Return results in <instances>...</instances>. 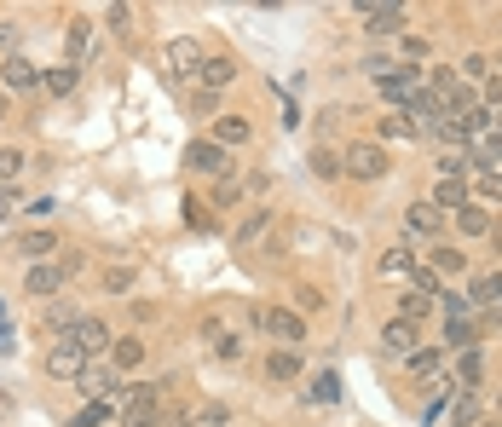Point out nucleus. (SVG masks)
<instances>
[{
  "mask_svg": "<svg viewBox=\"0 0 502 427\" xmlns=\"http://www.w3.org/2000/svg\"><path fill=\"white\" fill-rule=\"evenodd\" d=\"M156 422H162V387L156 381L121 387V427H156Z\"/></svg>",
  "mask_w": 502,
  "mask_h": 427,
  "instance_id": "nucleus-1",
  "label": "nucleus"
},
{
  "mask_svg": "<svg viewBox=\"0 0 502 427\" xmlns=\"http://www.w3.org/2000/svg\"><path fill=\"white\" fill-rule=\"evenodd\" d=\"M255 324L272 336V347H307V318H300L295 306H255Z\"/></svg>",
  "mask_w": 502,
  "mask_h": 427,
  "instance_id": "nucleus-2",
  "label": "nucleus"
},
{
  "mask_svg": "<svg viewBox=\"0 0 502 427\" xmlns=\"http://www.w3.org/2000/svg\"><path fill=\"white\" fill-rule=\"evenodd\" d=\"M340 168H347L352 179H382L392 162H387V144H370V139H358V144H347V156H340Z\"/></svg>",
  "mask_w": 502,
  "mask_h": 427,
  "instance_id": "nucleus-3",
  "label": "nucleus"
},
{
  "mask_svg": "<svg viewBox=\"0 0 502 427\" xmlns=\"http://www.w3.org/2000/svg\"><path fill=\"white\" fill-rule=\"evenodd\" d=\"M185 168H191V174H220V179H225L237 162H231V151H220L214 139H191V144H185ZM231 179H237V174H231Z\"/></svg>",
  "mask_w": 502,
  "mask_h": 427,
  "instance_id": "nucleus-4",
  "label": "nucleus"
},
{
  "mask_svg": "<svg viewBox=\"0 0 502 427\" xmlns=\"http://www.w3.org/2000/svg\"><path fill=\"white\" fill-rule=\"evenodd\" d=\"M81 369H87V352L69 341V336H58L47 347V376L52 381H81Z\"/></svg>",
  "mask_w": 502,
  "mask_h": 427,
  "instance_id": "nucleus-5",
  "label": "nucleus"
},
{
  "mask_svg": "<svg viewBox=\"0 0 502 427\" xmlns=\"http://www.w3.org/2000/svg\"><path fill=\"white\" fill-rule=\"evenodd\" d=\"M203 341H208L214 358H225V364H237V358H243V336H237V329H231L225 318H214V312L203 318Z\"/></svg>",
  "mask_w": 502,
  "mask_h": 427,
  "instance_id": "nucleus-6",
  "label": "nucleus"
},
{
  "mask_svg": "<svg viewBox=\"0 0 502 427\" xmlns=\"http://www.w3.org/2000/svg\"><path fill=\"white\" fill-rule=\"evenodd\" d=\"M416 347H422V324H410V318H387L382 324V352L387 358H410Z\"/></svg>",
  "mask_w": 502,
  "mask_h": 427,
  "instance_id": "nucleus-7",
  "label": "nucleus"
},
{
  "mask_svg": "<svg viewBox=\"0 0 502 427\" xmlns=\"http://www.w3.org/2000/svg\"><path fill=\"white\" fill-rule=\"evenodd\" d=\"M69 341H76V347L87 352V364H93V358H110V341H116V336H110V324H104V318H81Z\"/></svg>",
  "mask_w": 502,
  "mask_h": 427,
  "instance_id": "nucleus-8",
  "label": "nucleus"
},
{
  "mask_svg": "<svg viewBox=\"0 0 502 427\" xmlns=\"http://www.w3.org/2000/svg\"><path fill=\"white\" fill-rule=\"evenodd\" d=\"M58 289H64V272L52 266V260H41V266L24 272V294L29 301H58Z\"/></svg>",
  "mask_w": 502,
  "mask_h": 427,
  "instance_id": "nucleus-9",
  "label": "nucleus"
},
{
  "mask_svg": "<svg viewBox=\"0 0 502 427\" xmlns=\"http://www.w3.org/2000/svg\"><path fill=\"white\" fill-rule=\"evenodd\" d=\"M81 318H87V312H81L76 301H47V306H41V329H47L52 341H58V336H76Z\"/></svg>",
  "mask_w": 502,
  "mask_h": 427,
  "instance_id": "nucleus-10",
  "label": "nucleus"
},
{
  "mask_svg": "<svg viewBox=\"0 0 502 427\" xmlns=\"http://www.w3.org/2000/svg\"><path fill=\"white\" fill-rule=\"evenodd\" d=\"M81 393L99 399V404H110V399H121V376H116L110 364H87L81 369Z\"/></svg>",
  "mask_w": 502,
  "mask_h": 427,
  "instance_id": "nucleus-11",
  "label": "nucleus"
},
{
  "mask_svg": "<svg viewBox=\"0 0 502 427\" xmlns=\"http://www.w3.org/2000/svg\"><path fill=\"white\" fill-rule=\"evenodd\" d=\"M145 352H151V347L139 341V336H116V341H110V358H104V364H110L116 376H133V369L145 364Z\"/></svg>",
  "mask_w": 502,
  "mask_h": 427,
  "instance_id": "nucleus-12",
  "label": "nucleus"
},
{
  "mask_svg": "<svg viewBox=\"0 0 502 427\" xmlns=\"http://www.w3.org/2000/svg\"><path fill=\"white\" fill-rule=\"evenodd\" d=\"M404 231H410V237H427V243H434V237L444 231V214L434 208V202H410V208H404Z\"/></svg>",
  "mask_w": 502,
  "mask_h": 427,
  "instance_id": "nucleus-13",
  "label": "nucleus"
},
{
  "mask_svg": "<svg viewBox=\"0 0 502 427\" xmlns=\"http://www.w3.org/2000/svg\"><path fill=\"white\" fill-rule=\"evenodd\" d=\"M168 69L179 81H196V76H203V47H196V41H168Z\"/></svg>",
  "mask_w": 502,
  "mask_h": 427,
  "instance_id": "nucleus-14",
  "label": "nucleus"
},
{
  "mask_svg": "<svg viewBox=\"0 0 502 427\" xmlns=\"http://www.w3.org/2000/svg\"><path fill=\"white\" fill-rule=\"evenodd\" d=\"M358 17H364L370 35H404V6H358Z\"/></svg>",
  "mask_w": 502,
  "mask_h": 427,
  "instance_id": "nucleus-15",
  "label": "nucleus"
},
{
  "mask_svg": "<svg viewBox=\"0 0 502 427\" xmlns=\"http://www.w3.org/2000/svg\"><path fill=\"white\" fill-rule=\"evenodd\" d=\"M220 151H243L248 139H255V127H248L243 116H214V133H208Z\"/></svg>",
  "mask_w": 502,
  "mask_h": 427,
  "instance_id": "nucleus-16",
  "label": "nucleus"
},
{
  "mask_svg": "<svg viewBox=\"0 0 502 427\" xmlns=\"http://www.w3.org/2000/svg\"><path fill=\"white\" fill-rule=\"evenodd\" d=\"M468 202H474L468 179H439V185H434V208H439V214H456V208H468Z\"/></svg>",
  "mask_w": 502,
  "mask_h": 427,
  "instance_id": "nucleus-17",
  "label": "nucleus"
},
{
  "mask_svg": "<svg viewBox=\"0 0 502 427\" xmlns=\"http://www.w3.org/2000/svg\"><path fill=\"white\" fill-rule=\"evenodd\" d=\"M0 81H6L12 92H24V87H35V81H41V69H35V59H24V52H12V59L0 64Z\"/></svg>",
  "mask_w": 502,
  "mask_h": 427,
  "instance_id": "nucleus-18",
  "label": "nucleus"
},
{
  "mask_svg": "<svg viewBox=\"0 0 502 427\" xmlns=\"http://www.w3.org/2000/svg\"><path fill=\"white\" fill-rule=\"evenodd\" d=\"M87 47H93V24H87V17H69V29H64V52H69V59H64V64H76V69H81Z\"/></svg>",
  "mask_w": 502,
  "mask_h": 427,
  "instance_id": "nucleus-19",
  "label": "nucleus"
},
{
  "mask_svg": "<svg viewBox=\"0 0 502 427\" xmlns=\"http://www.w3.org/2000/svg\"><path fill=\"white\" fill-rule=\"evenodd\" d=\"M17 254H24L29 260V266H41V260L47 254H58V237H52V231H24V237H17V243H12Z\"/></svg>",
  "mask_w": 502,
  "mask_h": 427,
  "instance_id": "nucleus-20",
  "label": "nucleus"
},
{
  "mask_svg": "<svg viewBox=\"0 0 502 427\" xmlns=\"http://www.w3.org/2000/svg\"><path fill=\"white\" fill-rule=\"evenodd\" d=\"M382 92H387V99L404 110L410 92H422V76H416V69H387V76H382Z\"/></svg>",
  "mask_w": 502,
  "mask_h": 427,
  "instance_id": "nucleus-21",
  "label": "nucleus"
},
{
  "mask_svg": "<svg viewBox=\"0 0 502 427\" xmlns=\"http://www.w3.org/2000/svg\"><path fill=\"white\" fill-rule=\"evenodd\" d=\"M266 376H272V381H295L300 376V352L295 347H272V352H266Z\"/></svg>",
  "mask_w": 502,
  "mask_h": 427,
  "instance_id": "nucleus-22",
  "label": "nucleus"
},
{
  "mask_svg": "<svg viewBox=\"0 0 502 427\" xmlns=\"http://www.w3.org/2000/svg\"><path fill=\"white\" fill-rule=\"evenodd\" d=\"M300 399H307V404H340V376H335V369H318Z\"/></svg>",
  "mask_w": 502,
  "mask_h": 427,
  "instance_id": "nucleus-23",
  "label": "nucleus"
},
{
  "mask_svg": "<svg viewBox=\"0 0 502 427\" xmlns=\"http://www.w3.org/2000/svg\"><path fill=\"white\" fill-rule=\"evenodd\" d=\"M456 231H462V237H491L497 219L479 208V202H468V208H456Z\"/></svg>",
  "mask_w": 502,
  "mask_h": 427,
  "instance_id": "nucleus-24",
  "label": "nucleus"
},
{
  "mask_svg": "<svg viewBox=\"0 0 502 427\" xmlns=\"http://www.w3.org/2000/svg\"><path fill=\"white\" fill-rule=\"evenodd\" d=\"M196 81H203V92H220V87L237 81V64H231V59H203V76H196Z\"/></svg>",
  "mask_w": 502,
  "mask_h": 427,
  "instance_id": "nucleus-25",
  "label": "nucleus"
},
{
  "mask_svg": "<svg viewBox=\"0 0 502 427\" xmlns=\"http://www.w3.org/2000/svg\"><path fill=\"white\" fill-rule=\"evenodd\" d=\"M439 358H444L439 347H416V352H410V358H399V364H404L416 381H434V376H439Z\"/></svg>",
  "mask_w": 502,
  "mask_h": 427,
  "instance_id": "nucleus-26",
  "label": "nucleus"
},
{
  "mask_svg": "<svg viewBox=\"0 0 502 427\" xmlns=\"http://www.w3.org/2000/svg\"><path fill=\"white\" fill-rule=\"evenodd\" d=\"M266 226H272V208H248V214H243V226L231 231V243H237V249H248V243H255V237L266 231Z\"/></svg>",
  "mask_w": 502,
  "mask_h": 427,
  "instance_id": "nucleus-27",
  "label": "nucleus"
},
{
  "mask_svg": "<svg viewBox=\"0 0 502 427\" xmlns=\"http://www.w3.org/2000/svg\"><path fill=\"white\" fill-rule=\"evenodd\" d=\"M41 81H47L52 99H69V92H76V81H81V69H76V64H52Z\"/></svg>",
  "mask_w": 502,
  "mask_h": 427,
  "instance_id": "nucleus-28",
  "label": "nucleus"
},
{
  "mask_svg": "<svg viewBox=\"0 0 502 427\" xmlns=\"http://www.w3.org/2000/svg\"><path fill=\"white\" fill-rule=\"evenodd\" d=\"M474 341H479L474 318H444V347H456V352H474Z\"/></svg>",
  "mask_w": 502,
  "mask_h": 427,
  "instance_id": "nucleus-29",
  "label": "nucleus"
},
{
  "mask_svg": "<svg viewBox=\"0 0 502 427\" xmlns=\"http://www.w3.org/2000/svg\"><path fill=\"white\" fill-rule=\"evenodd\" d=\"M491 69H497V59H486V52H468V59H462V64H456V76H462V81H468V87H474V81H479V87H486V81H491Z\"/></svg>",
  "mask_w": 502,
  "mask_h": 427,
  "instance_id": "nucleus-30",
  "label": "nucleus"
},
{
  "mask_svg": "<svg viewBox=\"0 0 502 427\" xmlns=\"http://www.w3.org/2000/svg\"><path fill=\"white\" fill-rule=\"evenodd\" d=\"M474 162H479V174H486V168H497V162H502V127H491V133L474 144Z\"/></svg>",
  "mask_w": 502,
  "mask_h": 427,
  "instance_id": "nucleus-31",
  "label": "nucleus"
},
{
  "mask_svg": "<svg viewBox=\"0 0 502 427\" xmlns=\"http://www.w3.org/2000/svg\"><path fill=\"white\" fill-rule=\"evenodd\" d=\"M382 139H387V144H404V139L416 144L422 133H416V122H410V116H382Z\"/></svg>",
  "mask_w": 502,
  "mask_h": 427,
  "instance_id": "nucleus-32",
  "label": "nucleus"
},
{
  "mask_svg": "<svg viewBox=\"0 0 502 427\" xmlns=\"http://www.w3.org/2000/svg\"><path fill=\"white\" fill-rule=\"evenodd\" d=\"M99 283H104V294H133V283H139V277H133V266H104V277H99Z\"/></svg>",
  "mask_w": 502,
  "mask_h": 427,
  "instance_id": "nucleus-33",
  "label": "nucleus"
},
{
  "mask_svg": "<svg viewBox=\"0 0 502 427\" xmlns=\"http://www.w3.org/2000/svg\"><path fill=\"white\" fill-rule=\"evenodd\" d=\"M110 411H116V404H99V399H87L81 411L69 416V427H104V422H110Z\"/></svg>",
  "mask_w": 502,
  "mask_h": 427,
  "instance_id": "nucleus-34",
  "label": "nucleus"
},
{
  "mask_svg": "<svg viewBox=\"0 0 502 427\" xmlns=\"http://www.w3.org/2000/svg\"><path fill=\"white\" fill-rule=\"evenodd\" d=\"M427 272L456 277V272H462V249H456V243H439V249H434V266H427Z\"/></svg>",
  "mask_w": 502,
  "mask_h": 427,
  "instance_id": "nucleus-35",
  "label": "nucleus"
},
{
  "mask_svg": "<svg viewBox=\"0 0 502 427\" xmlns=\"http://www.w3.org/2000/svg\"><path fill=\"white\" fill-rule=\"evenodd\" d=\"M17 174H24V151H17V144H0V191H6Z\"/></svg>",
  "mask_w": 502,
  "mask_h": 427,
  "instance_id": "nucleus-36",
  "label": "nucleus"
},
{
  "mask_svg": "<svg viewBox=\"0 0 502 427\" xmlns=\"http://www.w3.org/2000/svg\"><path fill=\"white\" fill-rule=\"evenodd\" d=\"M410 294H422V301H439V272L416 266V272H410Z\"/></svg>",
  "mask_w": 502,
  "mask_h": 427,
  "instance_id": "nucleus-37",
  "label": "nucleus"
},
{
  "mask_svg": "<svg viewBox=\"0 0 502 427\" xmlns=\"http://www.w3.org/2000/svg\"><path fill=\"white\" fill-rule=\"evenodd\" d=\"M312 174H318V179H340L347 168H340V156H335V151H324V144H318V151H312Z\"/></svg>",
  "mask_w": 502,
  "mask_h": 427,
  "instance_id": "nucleus-38",
  "label": "nucleus"
},
{
  "mask_svg": "<svg viewBox=\"0 0 502 427\" xmlns=\"http://www.w3.org/2000/svg\"><path fill=\"white\" fill-rule=\"evenodd\" d=\"M382 272L387 277H410V272H416V260H410V249H387L382 254Z\"/></svg>",
  "mask_w": 502,
  "mask_h": 427,
  "instance_id": "nucleus-39",
  "label": "nucleus"
},
{
  "mask_svg": "<svg viewBox=\"0 0 502 427\" xmlns=\"http://www.w3.org/2000/svg\"><path fill=\"white\" fill-rule=\"evenodd\" d=\"M456 381H462V393H474V387H479V347H474V352H462Z\"/></svg>",
  "mask_w": 502,
  "mask_h": 427,
  "instance_id": "nucleus-40",
  "label": "nucleus"
},
{
  "mask_svg": "<svg viewBox=\"0 0 502 427\" xmlns=\"http://www.w3.org/2000/svg\"><path fill=\"white\" fill-rule=\"evenodd\" d=\"M451 427H479V399H474V393H462V399H456Z\"/></svg>",
  "mask_w": 502,
  "mask_h": 427,
  "instance_id": "nucleus-41",
  "label": "nucleus"
},
{
  "mask_svg": "<svg viewBox=\"0 0 502 427\" xmlns=\"http://www.w3.org/2000/svg\"><path fill=\"white\" fill-rule=\"evenodd\" d=\"M468 191H479V197H486V202H502V174H497V168H486V174H474V185H468Z\"/></svg>",
  "mask_w": 502,
  "mask_h": 427,
  "instance_id": "nucleus-42",
  "label": "nucleus"
},
{
  "mask_svg": "<svg viewBox=\"0 0 502 427\" xmlns=\"http://www.w3.org/2000/svg\"><path fill=\"white\" fill-rule=\"evenodd\" d=\"M399 318H410V324L434 318V301H422V294H404V301H399Z\"/></svg>",
  "mask_w": 502,
  "mask_h": 427,
  "instance_id": "nucleus-43",
  "label": "nucleus"
},
{
  "mask_svg": "<svg viewBox=\"0 0 502 427\" xmlns=\"http://www.w3.org/2000/svg\"><path fill=\"white\" fill-rule=\"evenodd\" d=\"M237 202H243V185H237V179H220V185H214V208H237Z\"/></svg>",
  "mask_w": 502,
  "mask_h": 427,
  "instance_id": "nucleus-44",
  "label": "nucleus"
},
{
  "mask_svg": "<svg viewBox=\"0 0 502 427\" xmlns=\"http://www.w3.org/2000/svg\"><path fill=\"white\" fill-rule=\"evenodd\" d=\"M399 52H404L410 64H427V52H434V47H427L422 35H399Z\"/></svg>",
  "mask_w": 502,
  "mask_h": 427,
  "instance_id": "nucleus-45",
  "label": "nucleus"
},
{
  "mask_svg": "<svg viewBox=\"0 0 502 427\" xmlns=\"http://www.w3.org/2000/svg\"><path fill=\"white\" fill-rule=\"evenodd\" d=\"M231 422V411H225V404H203V416H196L191 427H225Z\"/></svg>",
  "mask_w": 502,
  "mask_h": 427,
  "instance_id": "nucleus-46",
  "label": "nucleus"
},
{
  "mask_svg": "<svg viewBox=\"0 0 502 427\" xmlns=\"http://www.w3.org/2000/svg\"><path fill=\"white\" fill-rule=\"evenodd\" d=\"M479 294H486L491 306H502V272H491V277H479Z\"/></svg>",
  "mask_w": 502,
  "mask_h": 427,
  "instance_id": "nucleus-47",
  "label": "nucleus"
},
{
  "mask_svg": "<svg viewBox=\"0 0 502 427\" xmlns=\"http://www.w3.org/2000/svg\"><path fill=\"white\" fill-rule=\"evenodd\" d=\"M486 110H491V116H502V76L486 81Z\"/></svg>",
  "mask_w": 502,
  "mask_h": 427,
  "instance_id": "nucleus-48",
  "label": "nucleus"
},
{
  "mask_svg": "<svg viewBox=\"0 0 502 427\" xmlns=\"http://www.w3.org/2000/svg\"><path fill=\"white\" fill-rule=\"evenodd\" d=\"M104 17H110V29H116V35H128V29H133V12H128V6H110Z\"/></svg>",
  "mask_w": 502,
  "mask_h": 427,
  "instance_id": "nucleus-49",
  "label": "nucleus"
},
{
  "mask_svg": "<svg viewBox=\"0 0 502 427\" xmlns=\"http://www.w3.org/2000/svg\"><path fill=\"white\" fill-rule=\"evenodd\" d=\"M295 301H300L295 312H300V318H307V312H318V306H324V294H318V289H300V294H295Z\"/></svg>",
  "mask_w": 502,
  "mask_h": 427,
  "instance_id": "nucleus-50",
  "label": "nucleus"
},
{
  "mask_svg": "<svg viewBox=\"0 0 502 427\" xmlns=\"http://www.w3.org/2000/svg\"><path fill=\"white\" fill-rule=\"evenodd\" d=\"M52 208H58V202H52V197H35V202H29V208H24V214H29V219H47Z\"/></svg>",
  "mask_w": 502,
  "mask_h": 427,
  "instance_id": "nucleus-51",
  "label": "nucleus"
},
{
  "mask_svg": "<svg viewBox=\"0 0 502 427\" xmlns=\"http://www.w3.org/2000/svg\"><path fill=\"white\" fill-rule=\"evenodd\" d=\"M0 47H6V59H12V47H17V24H0Z\"/></svg>",
  "mask_w": 502,
  "mask_h": 427,
  "instance_id": "nucleus-52",
  "label": "nucleus"
},
{
  "mask_svg": "<svg viewBox=\"0 0 502 427\" xmlns=\"http://www.w3.org/2000/svg\"><path fill=\"white\" fill-rule=\"evenodd\" d=\"M12 202H17V191H12V185H6V191H0V219L12 214Z\"/></svg>",
  "mask_w": 502,
  "mask_h": 427,
  "instance_id": "nucleus-53",
  "label": "nucleus"
},
{
  "mask_svg": "<svg viewBox=\"0 0 502 427\" xmlns=\"http://www.w3.org/2000/svg\"><path fill=\"white\" fill-rule=\"evenodd\" d=\"M12 116V99H6V92H0V122H6Z\"/></svg>",
  "mask_w": 502,
  "mask_h": 427,
  "instance_id": "nucleus-54",
  "label": "nucleus"
},
{
  "mask_svg": "<svg viewBox=\"0 0 502 427\" xmlns=\"http://www.w3.org/2000/svg\"><path fill=\"white\" fill-rule=\"evenodd\" d=\"M479 427H502V422H479Z\"/></svg>",
  "mask_w": 502,
  "mask_h": 427,
  "instance_id": "nucleus-55",
  "label": "nucleus"
}]
</instances>
